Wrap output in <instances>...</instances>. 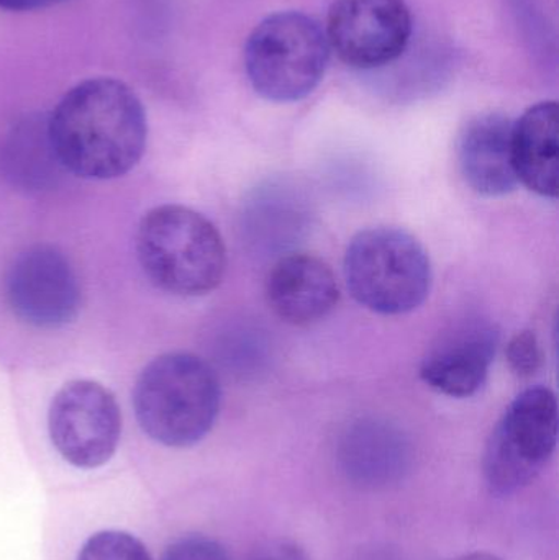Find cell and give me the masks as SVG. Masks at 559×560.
Returning <instances> with one entry per match:
<instances>
[{
	"label": "cell",
	"instance_id": "6da1fadb",
	"mask_svg": "<svg viewBox=\"0 0 559 560\" xmlns=\"http://www.w3.org/2000/svg\"><path fill=\"white\" fill-rule=\"evenodd\" d=\"M48 137L62 170L82 179H117L143 156L147 115L125 82L92 78L69 89L56 105Z\"/></svg>",
	"mask_w": 559,
	"mask_h": 560
},
{
	"label": "cell",
	"instance_id": "7a4b0ae2",
	"mask_svg": "<svg viewBox=\"0 0 559 560\" xmlns=\"http://www.w3.org/2000/svg\"><path fill=\"white\" fill-rule=\"evenodd\" d=\"M222 390L199 355L167 352L147 365L133 394L135 415L154 443L174 450L200 443L219 417Z\"/></svg>",
	"mask_w": 559,
	"mask_h": 560
},
{
	"label": "cell",
	"instance_id": "3957f363",
	"mask_svg": "<svg viewBox=\"0 0 559 560\" xmlns=\"http://www.w3.org/2000/svg\"><path fill=\"white\" fill-rule=\"evenodd\" d=\"M137 256L148 279L164 292L199 296L222 283L226 249L210 220L183 206H161L141 220Z\"/></svg>",
	"mask_w": 559,
	"mask_h": 560
},
{
	"label": "cell",
	"instance_id": "277c9868",
	"mask_svg": "<svg viewBox=\"0 0 559 560\" xmlns=\"http://www.w3.org/2000/svg\"><path fill=\"white\" fill-rule=\"evenodd\" d=\"M345 280L360 305L381 315L419 308L432 289V265L410 233L389 226L358 233L345 253Z\"/></svg>",
	"mask_w": 559,
	"mask_h": 560
},
{
	"label": "cell",
	"instance_id": "5b68a950",
	"mask_svg": "<svg viewBox=\"0 0 559 560\" xmlns=\"http://www.w3.org/2000/svg\"><path fill=\"white\" fill-rule=\"evenodd\" d=\"M330 59L325 28L302 12H278L256 25L245 68L256 94L269 102L302 101L317 89Z\"/></svg>",
	"mask_w": 559,
	"mask_h": 560
},
{
	"label": "cell",
	"instance_id": "8992f818",
	"mask_svg": "<svg viewBox=\"0 0 559 560\" xmlns=\"http://www.w3.org/2000/svg\"><path fill=\"white\" fill-rule=\"evenodd\" d=\"M558 427V401L550 388L522 392L489 438L482 464L489 490L509 497L531 486L557 451Z\"/></svg>",
	"mask_w": 559,
	"mask_h": 560
},
{
	"label": "cell",
	"instance_id": "52a82bcc",
	"mask_svg": "<svg viewBox=\"0 0 559 560\" xmlns=\"http://www.w3.org/2000/svg\"><path fill=\"white\" fill-rule=\"evenodd\" d=\"M48 431L53 446L69 466L98 469L114 457L120 443V408L104 385L69 382L53 398Z\"/></svg>",
	"mask_w": 559,
	"mask_h": 560
},
{
	"label": "cell",
	"instance_id": "ba28073f",
	"mask_svg": "<svg viewBox=\"0 0 559 560\" xmlns=\"http://www.w3.org/2000/svg\"><path fill=\"white\" fill-rule=\"evenodd\" d=\"M325 35L345 65L381 68L406 51L412 36V15L406 0H335Z\"/></svg>",
	"mask_w": 559,
	"mask_h": 560
},
{
	"label": "cell",
	"instance_id": "9c48e42d",
	"mask_svg": "<svg viewBox=\"0 0 559 560\" xmlns=\"http://www.w3.org/2000/svg\"><path fill=\"white\" fill-rule=\"evenodd\" d=\"M7 300L26 325L61 328L78 315L81 289L71 262L59 249L36 245L13 261L7 276Z\"/></svg>",
	"mask_w": 559,
	"mask_h": 560
},
{
	"label": "cell",
	"instance_id": "30bf717a",
	"mask_svg": "<svg viewBox=\"0 0 559 560\" xmlns=\"http://www.w3.org/2000/svg\"><path fill=\"white\" fill-rule=\"evenodd\" d=\"M498 345L499 331L492 323L466 319L443 332L429 349L420 377L446 397H473L488 381Z\"/></svg>",
	"mask_w": 559,
	"mask_h": 560
},
{
	"label": "cell",
	"instance_id": "8fae6325",
	"mask_svg": "<svg viewBox=\"0 0 559 560\" xmlns=\"http://www.w3.org/2000/svg\"><path fill=\"white\" fill-rule=\"evenodd\" d=\"M266 299L282 322L308 326L334 312L340 289L327 262L314 255L294 253L279 259L269 272Z\"/></svg>",
	"mask_w": 559,
	"mask_h": 560
},
{
	"label": "cell",
	"instance_id": "7c38bea8",
	"mask_svg": "<svg viewBox=\"0 0 559 560\" xmlns=\"http://www.w3.org/2000/svg\"><path fill=\"white\" fill-rule=\"evenodd\" d=\"M410 460L409 441L386 421H357L338 444L341 472L363 489H386L399 482L409 470Z\"/></svg>",
	"mask_w": 559,
	"mask_h": 560
},
{
	"label": "cell",
	"instance_id": "4fadbf2b",
	"mask_svg": "<svg viewBox=\"0 0 559 560\" xmlns=\"http://www.w3.org/2000/svg\"><path fill=\"white\" fill-rule=\"evenodd\" d=\"M512 121L502 114H482L468 121L458 143L459 170L475 192L502 197L517 187L512 166Z\"/></svg>",
	"mask_w": 559,
	"mask_h": 560
},
{
	"label": "cell",
	"instance_id": "5bb4252c",
	"mask_svg": "<svg viewBox=\"0 0 559 560\" xmlns=\"http://www.w3.org/2000/svg\"><path fill=\"white\" fill-rule=\"evenodd\" d=\"M512 166L519 183L532 192L557 199L559 118L557 102H540L512 124Z\"/></svg>",
	"mask_w": 559,
	"mask_h": 560
},
{
	"label": "cell",
	"instance_id": "9a60e30c",
	"mask_svg": "<svg viewBox=\"0 0 559 560\" xmlns=\"http://www.w3.org/2000/svg\"><path fill=\"white\" fill-rule=\"evenodd\" d=\"M5 164L10 177L30 189L45 187L53 176L65 171L49 143L48 118H26L13 130L7 144Z\"/></svg>",
	"mask_w": 559,
	"mask_h": 560
},
{
	"label": "cell",
	"instance_id": "2e32d148",
	"mask_svg": "<svg viewBox=\"0 0 559 560\" xmlns=\"http://www.w3.org/2000/svg\"><path fill=\"white\" fill-rule=\"evenodd\" d=\"M78 560H153L147 546L121 529H102L85 539Z\"/></svg>",
	"mask_w": 559,
	"mask_h": 560
},
{
	"label": "cell",
	"instance_id": "e0dca14e",
	"mask_svg": "<svg viewBox=\"0 0 559 560\" xmlns=\"http://www.w3.org/2000/svg\"><path fill=\"white\" fill-rule=\"evenodd\" d=\"M508 362L519 377H534L544 364V352L534 331H521L512 336L508 345Z\"/></svg>",
	"mask_w": 559,
	"mask_h": 560
},
{
	"label": "cell",
	"instance_id": "ac0fdd59",
	"mask_svg": "<svg viewBox=\"0 0 559 560\" xmlns=\"http://www.w3.org/2000/svg\"><path fill=\"white\" fill-rule=\"evenodd\" d=\"M161 560H230L225 549L203 536L177 539L166 549Z\"/></svg>",
	"mask_w": 559,
	"mask_h": 560
},
{
	"label": "cell",
	"instance_id": "d6986e66",
	"mask_svg": "<svg viewBox=\"0 0 559 560\" xmlns=\"http://www.w3.org/2000/svg\"><path fill=\"white\" fill-rule=\"evenodd\" d=\"M249 560H311V558L292 542L271 541L259 546Z\"/></svg>",
	"mask_w": 559,
	"mask_h": 560
},
{
	"label": "cell",
	"instance_id": "ffe728a7",
	"mask_svg": "<svg viewBox=\"0 0 559 560\" xmlns=\"http://www.w3.org/2000/svg\"><path fill=\"white\" fill-rule=\"evenodd\" d=\"M68 0H0V7L12 12H32V10L48 9Z\"/></svg>",
	"mask_w": 559,
	"mask_h": 560
},
{
	"label": "cell",
	"instance_id": "44dd1931",
	"mask_svg": "<svg viewBox=\"0 0 559 560\" xmlns=\"http://www.w3.org/2000/svg\"><path fill=\"white\" fill-rule=\"evenodd\" d=\"M452 560H502L498 556L488 555V552H473V555L459 556Z\"/></svg>",
	"mask_w": 559,
	"mask_h": 560
}]
</instances>
